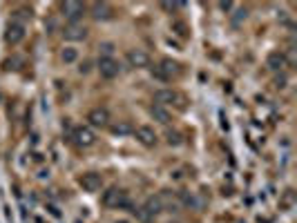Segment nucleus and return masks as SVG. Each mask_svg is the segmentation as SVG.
<instances>
[{
  "label": "nucleus",
  "instance_id": "9d476101",
  "mask_svg": "<svg viewBox=\"0 0 297 223\" xmlns=\"http://www.w3.org/2000/svg\"><path fill=\"white\" fill-rule=\"evenodd\" d=\"M128 63H130V67H134V69H143L150 65V56L143 49H130L128 51Z\"/></svg>",
  "mask_w": 297,
  "mask_h": 223
},
{
  "label": "nucleus",
  "instance_id": "dca6fc26",
  "mask_svg": "<svg viewBox=\"0 0 297 223\" xmlns=\"http://www.w3.org/2000/svg\"><path fill=\"white\" fill-rule=\"evenodd\" d=\"M150 114H152V118H154V121L164 123V125H168V123H170V112H168L166 107H161V105H152V107H150Z\"/></svg>",
  "mask_w": 297,
  "mask_h": 223
},
{
  "label": "nucleus",
  "instance_id": "1a4fd4ad",
  "mask_svg": "<svg viewBox=\"0 0 297 223\" xmlns=\"http://www.w3.org/2000/svg\"><path fill=\"white\" fill-rule=\"evenodd\" d=\"M88 121H90V125H94V127H108L110 112L105 110V107H94V110H90V114H88Z\"/></svg>",
  "mask_w": 297,
  "mask_h": 223
},
{
  "label": "nucleus",
  "instance_id": "ddd939ff",
  "mask_svg": "<svg viewBox=\"0 0 297 223\" xmlns=\"http://www.w3.org/2000/svg\"><path fill=\"white\" fill-rule=\"evenodd\" d=\"M159 69L166 74L168 80L176 78V76L181 74V65L176 63V60H172V58H164V60H161V63H159Z\"/></svg>",
  "mask_w": 297,
  "mask_h": 223
},
{
  "label": "nucleus",
  "instance_id": "423d86ee",
  "mask_svg": "<svg viewBox=\"0 0 297 223\" xmlns=\"http://www.w3.org/2000/svg\"><path fill=\"white\" fill-rule=\"evenodd\" d=\"M134 136H136V141L141 145H146V148H154L156 145V132L152 130L150 125H141L134 130Z\"/></svg>",
  "mask_w": 297,
  "mask_h": 223
},
{
  "label": "nucleus",
  "instance_id": "4468645a",
  "mask_svg": "<svg viewBox=\"0 0 297 223\" xmlns=\"http://www.w3.org/2000/svg\"><path fill=\"white\" fill-rule=\"evenodd\" d=\"M92 18L94 20H110V18H112V7H110L108 2H94Z\"/></svg>",
  "mask_w": 297,
  "mask_h": 223
},
{
  "label": "nucleus",
  "instance_id": "5701e85b",
  "mask_svg": "<svg viewBox=\"0 0 297 223\" xmlns=\"http://www.w3.org/2000/svg\"><path fill=\"white\" fill-rule=\"evenodd\" d=\"M152 76H154V78H159V80H166V83H168L166 74H164V72H161V69H159V65H156V67H152Z\"/></svg>",
  "mask_w": 297,
  "mask_h": 223
},
{
  "label": "nucleus",
  "instance_id": "6e6552de",
  "mask_svg": "<svg viewBox=\"0 0 297 223\" xmlns=\"http://www.w3.org/2000/svg\"><path fill=\"white\" fill-rule=\"evenodd\" d=\"M63 36H65V40L78 42V40H85V38H88V29H85L83 25H78V22H70V25H65Z\"/></svg>",
  "mask_w": 297,
  "mask_h": 223
},
{
  "label": "nucleus",
  "instance_id": "a211bd4d",
  "mask_svg": "<svg viewBox=\"0 0 297 223\" xmlns=\"http://www.w3.org/2000/svg\"><path fill=\"white\" fill-rule=\"evenodd\" d=\"M172 31H174V34L179 36V38H184V40H186V38H190V27L186 25L184 20H176V22H172Z\"/></svg>",
  "mask_w": 297,
  "mask_h": 223
},
{
  "label": "nucleus",
  "instance_id": "39448f33",
  "mask_svg": "<svg viewBox=\"0 0 297 223\" xmlns=\"http://www.w3.org/2000/svg\"><path fill=\"white\" fill-rule=\"evenodd\" d=\"M60 11H63V16L70 18L72 22H78V18L85 13V4L83 2H74V0H67V2L60 4Z\"/></svg>",
  "mask_w": 297,
  "mask_h": 223
},
{
  "label": "nucleus",
  "instance_id": "2eb2a0df",
  "mask_svg": "<svg viewBox=\"0 0 297 223\" xmlns=\"http://www.w3.org/2000/svg\"><path fill=\"white\" fill-rule=\"evenodd\" d=\"M146 212H148L150 217L161 215V212H164V203H161L159 194H156V197H150V199H148V203H146Z\"/></svg>",
  "mask_w": 297,
  "mask_h": 223
},
{
  "label": "nucleus",
  "instance_id": "f3484780",
  "mask_svg": "<svg viewBox=\"0 0 297 223\" xmlns=\"http://www.w3.org/2000/svg\"><path fill=\"white\" fill-rule=\"evenodd\" d=\"M110 130H112V134H114V136H126V134H132L134 127H132L128 121H118V123H114V125L110 127Z\"/></svg>",
  "mask_w": 297,
  "mask_h": 223
},
{
  "label": "nucleus",
  "instance_id": "6ab92c4d",
  "mask_svg": "<svg viewBox=\"0 0 297 223\" xmlns=\"http://www.w3.org/2000/svg\"><path fill=\"white\" fill-rule=\"evenodd\" d=\"M60 58H63L65 63H76V58H78V51H76L74 47H65L63 54H60Z\"/></svg>",
  "mask_w": 297,
  "mask_h": 223
},
{
  "label": "nucleus",
  "instance_id": "bb28decb",
  "mask_svg": "<svg viewBox=\"0 0 297 223\" xmlns=\"http://www.w3.org/2000/svg\"><path fill=\"white\" fill-rule=\"evenodd\" d=\"M116 223H128V221H116Z\"/></svg>",
  "mask_w": 297,
  "mask_h": 223
},
{
  "label": "nucleus",
  "instance_id": "412c9836",
  "mask_svg": "<svg viewBox=\"0 0 297 223\" xmlns=\"http://www.w3.org/2000/svg\"><path fill=\"white\" fill-rule=\"evenodd\" d=\"M98 49H100V54H103L100 58H112V51H114V45H112V42H103Z\"/></svg>",
  "mask_w": 297,
  "mask_h": 223
},
{
  "label": "nucleus",
  "instance_id": "f03ea898",
  "mask_svg": "<svg viewBox=\"0 0 297 223\" xmlns=\"http://www.w3.org/2000/svg\"><path fill=\"white\" fill-rule=\"evenodd\" d=\"M22 38H25V25L18 20H12L7 25V29H4V40H7L9 45H18Z\"/></svg>",
  "mask_w": 297,
  "mask_h": 223
},
{
  "label": "nucleus",
  "instance_id": "b1692460",
  "mask_svg": "<svg viewBox=\"0 0 297 223\" xmlns=\"http://www.w3.org/2000/svg\"><path fill=\"white\" fill-rule=\"evenodd\" d=\"M272 85H275L277 89H284V87H286V78H284V76H280V78L272 80Z\"/></svg>",
  "mask_w": 297,
  "mask_h": 223
},
{
  "label": "nucleus",
  "instance_id": "9b49d317",
  "mask_svg": "<svg viewBox=\"0 0 297 223\" xmlns=\"http://www.w3.org/2000/svg\"><path fill=\"white\" fill-rule=\"evenodd\" d=\"M74 139H76V143H78L80 148H90V145H94L96 136H94V132L90 130V127H76Z\"/></svg>",
  "mask_w": 297,
  "mask_h": 223
},
{
  "label": "nucleus",
  "instance_id": "20e7f679",
  "mask_svg": "<svg viewBox=\"0 0 297 223\" xmlns=\"http://www.w3.org/2000/svg\"><path fill=\"white\" fill-rule=\"evenodd\" d=\"M98 72H100L103 78L112 80V78H116L118 76V72H121V65H118L116 58H100L98 60Z\"/></svg>",
  "mask_w": 297,
  "mask_h": 223
},
{
  "label": "nucleus",
  "instance_id": "0eeeda50",
  "mask_svg": "<svg viewBox=\"0 0 297 223\" xmlns=\"http://www.w3.org/2000/svg\"><path fill=\"white\" fill-rule=\"evenodd\" d=\"M181 96L174 92V89H156L154 92V105H174V103H179Z\"/></svg>",
  "mask_w": 297,
  "mask_h": 223
},
{
  "label": "nucleus",
  "instance_id": "f257e3e1",
  "mask_svg": "<svg viewBox=\"0 0 297 223\" xmlns=\"http://www.w3.org/2000/svg\"><path fill=\"white\" fill-rule=\"evenodd\" d=\"M103 206L105 208H114V210H121V208H130V197L123 188H110L103 192Z\"/></svg>",
  "mask_w": 297,
  "mask_h": 223
},
{
  "label": "nucleus",
  "instance_id": "7ed1b4c3",
  "mask_svg": "<svg viewBox=\"0 0 297 223\" xmlns=\"http://www.w3.org/2000/svg\"><path fill=\"white\" fill-rule=\"evenodd\" d=\"M78 186L85 190V192H98L103 188V179L96 172H85L83 177H78Z\"/></svg>",
  "mask_w": 297,
  "mask_h": 223
},
{
  "label": "nucleus",
  "instance_id": "393cba45",
  "mask_svg": "<svg viewBox=\"0 0 297 223\" xmlns=\"http://www.w3.org/2000/svg\"><path fill=\"white\" fill-rule=\"evenodd\" d=\"M78 72H80V74H88V72H90V63H88V60H85V63H80Z\"/></svg>",
  "mask_w": 297,
  "mask_h": 223
},
{
  "label": "nucleus",
  "instance_id": "aec40b11",
  "mask_svg": "<svg viewBox=\"0 0 297 223\" xmlns=\"http://www.w3.org/2000/svg\"><path fill=\"white\" fill-rule=\"evenodd\" d=\"M166 141H168V145H181V134L176 130H168Z\"/></svg>",
  "mask_w": 297,
  "mask_h": 223
},
{
  "label": "nucleus",
  "instance_id": "f8f14e48",
  "mask_svg": "<svg viewBox=\"0 0 297 223\" xmlns=\"http://www.w3.org/2000/svg\"><path fill=\"white\" fill-rule=\"evenodd\" d=\"M286 56L282 54V51H270V54L266 56V65H268V69H272V72H282V69L286 67Z\"/></svg>",
  "mask_w": 297,
  "mask_h": 223
},
{
  "label": "nucleus",
  "instance_id": "4be33fe9",
  "mask_svg": "<svg viewBox=\"0 0 297 223\" xmlns=\"http://www.w3.org/2000/svg\"><path fill=\"white\" fill-rule=\"evenodd\" d=\"M184 7V2H161V9L164 11H176V9Z\"/></svg>",
  "mask_w": 297,
  "mask_h": 223
},
{
  "label": "nucleus",
  "instance_id": "a878e982",
  "mask_svg": "<svg viewBox=\"0 0 297 223\" xmlns=\"http://www.w3.org/2000/svg\"><path fill=\"white\" fill-rule=\"evenodd\" d=\"M219 7H222L224 11H230V9H232V2H219Z\"/></svg>",
  "mask_w": 297,
  "mask_h": 223
}]
</instances>
